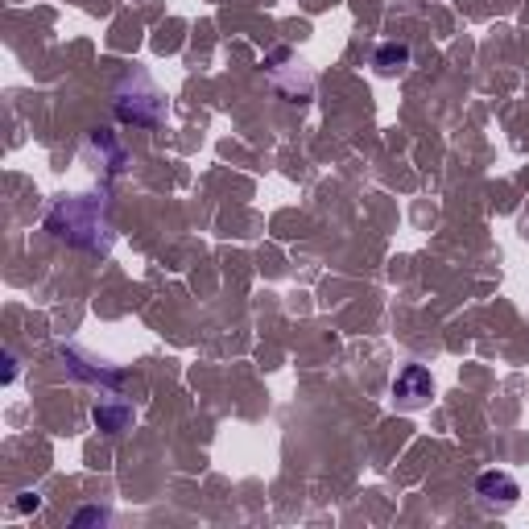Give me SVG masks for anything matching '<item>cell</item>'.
<instances>
[{
  "mask_svg": "<svg viewBox=\"0 0 529 529\" xmlns=\"http://www.w3.org/2000/svg\"><path fill=\"white\" fill-rule=\"evenodd\" d=\"M430 393H435V381H430V372L422 368V364H406V368L397 372V381H393V401H397V409H422L430 401Z\"/></svg>",
  "mask_w": 529,
  "mask_h": 529,
  "instance_id": "6da1fadb",
  "label": "cell"
},
{
  "mask_svg": "<svg viewBox=\"0 0 529 529\" xmlns=\"http://www.w3.org/2000/svg\"><path fill=\"white\" fill-rule=\"evenodd\" d=\"M475 493L484 496V505H493V509H513L517 505V496H521V488H517V480L513 475H505V472H484L480 480H475Z\"/></svg>",
  "mask_w": 529,
  "mask_h": 529,
  "instance_id": "7a4b0ae2",
  "label": "cell"
},
{
  "mask_svg": "<svg viewBox=\"0 0 529 529\" xmlns=\"http://www.w3.org/2000/svg\"><path fill=\"white\" fill-rule=\"evenodd\" d=\"M372 66H377V74H397L409 66V46L406 42H385L377 54H372Z\"/></svg>",
  "mask_w": 529,
  "mask_h": 529,
  "instance_id": "3957f363",
  "label": "cell"
},
{
  "mask_svg": "<svg viewBox=\"0 0 529 529\" xmlns=\"http://www.w3.org/2000/svg\"><path fill=\"white\" fill-rule=\"evenodd\" d=\"M129 409H112V406H95V426L100 430H108V435H116V430H124L129 426Z\"/></svg>",
  "mask_w": 529,
  "mask_h": 529,
  "instance_id": "277c9868",
  "label": "cell"
},
{
  "mask_svg": "<svg viewBox=\"0 0 529 529\" xmlns=\"http://www.w3.org/2000/svg\"><path fill=\"white\" fill-rule=\"evenodd\" d=\"M87 521H108V513L103 509H83L79 517H74V525H87Z\"/></svg>",
  "mask_w": 529,
  "mask_h": 529,
  "instance_id": "5b68a950",
  "label": "cell"
},
{
  "mask_svg": "<svg viewBox=\"0 0 529 529\" xmlns=\"http://www.w3.org/2000/svg\"><path fill=\"white\" fill-rule=\"evenodd\" d=\"M37 505H42V501H37V496H34V493L17 496V513H29V509H37Z\"/></svg>",
  "mask_w": 529,
  "mask_h": 529,
  "instance_id": "8992f818",
  "label": "cell"
}]
</instances>
